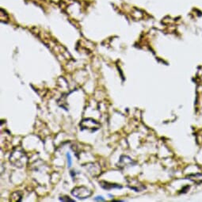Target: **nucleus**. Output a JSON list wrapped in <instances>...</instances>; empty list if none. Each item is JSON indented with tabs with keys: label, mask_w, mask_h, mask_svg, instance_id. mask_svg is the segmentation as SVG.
<instances>
[{
	"label": "nucleus",
	"mask_w": 202,
	"mask_h": 202,
	"mask_svg": "<svg viewBox=\"0 0 202 202\" xmlns=\"http://www.w3.org/2000/svg\"><path fill=\"white\" fill-rule=\"evenodd\" d=\"M187 178H189L187 179H190V180H192V181L196 183L202 182V174H196V175H189Z\"/></svg>",
	"instance_id": "7ed1b4c3"
},
{
	"label": "nucleus",
	"mask_w": 202,
	"mask_h": 202,
	"mask_svg": "<svg viewBox=\"0 0 202 202\" xmlns=\"http://www.w3.org/2000/svg\"><path fill=\"white\" fill-rule=\"evenodd\" d=\"M67 159H68V166L70 167V166H71V155L69 153L67 154Z\"/></svg>",
	"instance_id": "20e7f679"
},
{
	"label": "nucleus",
	"mask_w": 202,
	"mask_h": 202,
	"mask_svg": "<svg viewBox=\"0 0 202 202\" xmlns=\"http://www.w3.org/2000/svg\"><path fill=\"white\" fill-rule=\"evenodd\" d=\"M94 200H101V201H105L104 198H102V197H97L94 198Z\"/></svg>",
	"instance_id": "39448f33"
},
{
	"label": "nucleus",
	"mask_w": 202,
	"mask_h": 202,
	"mask_svg": "<svg viewBox=\"0 0 202 202\" xmlns=\"http://www.w3.org/2000/svg\"><path fill=\"white\" fill-rule=\"evenodd\" d=\"M91 194V191L84 186L76 187L72 190V195L77 197L79 199H85V198L89 197Z\"/></svg>",
	"instance_id": "f257e3e1"
},
{
	"label": "nucleus",
	"mask_w": 202,
	"mask_h": 202,
	"mask_svg": "<svg viewBox=\"0 0 202 202\" xmlns=\"http://www.w3.org/2000/svg\"><path fill=\"white\" fill-rule=\"evenodd\" d=\"M81 127L83 128H92V129H98V127H99V124L98 122H96L95 121L91 119H85L82 121V123L80 124Z\"/></svg>",
	"instance_id": "f03ea898"
}]
</instances>
